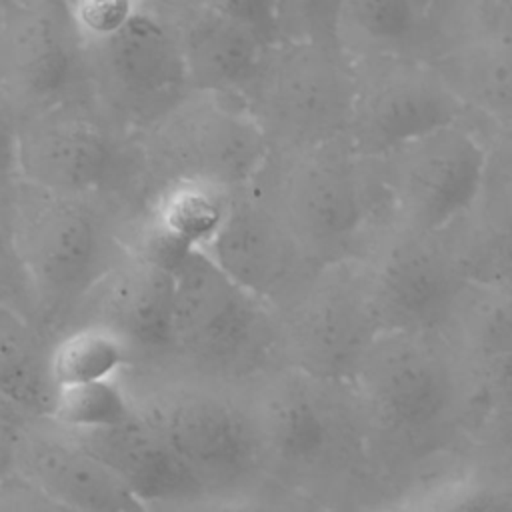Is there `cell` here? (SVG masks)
I'll return each mask as SVG.
<instances>
[{"label": "cell", "instance_id": "2e32d148", "mask_svg": "<svg viewBox=\"0 0 512 512\" xmlns=\"http://www.w3.org/2000/svg\"><path fill=\"white\" fill-rule=\"evenodd\" d=\"M148 510L208 492L206 482L138 414L112 428L72 432Z\"/></svg>", "mask_w": 512, "mask_h": 512}, {"label": "cell", "instance_id": "4dcf8cb0", "mask_svg": "<svg viewBox=\"0 0 512 512\" xmlns=\"http://www.w3.org/2000/svg\"><path fill=\"white\" fill-rule=\"evenodd\" d=\"M2 512H76L38 484L10 470L0 478Z\"/></svg>", "mask_w": 512, "mask_h": 512}, {"label": "cell", "instance_id": "d6a6232c", "mask_svg": "<svg viewBox=\"0 0 512 512\" xmlns=\"http://www.w3.org/2000/svg\"><path fill=\"white\" fill-rule=\"evenodd\" d=\"M168 508H170L168 512H266L260 504L240 500V498L210 496L208 492L196 498L170 504Z\"/></svg>", "mask_w": 512, "mask_h": 512}, {"label": "cell", "instance_id": "ba28073f", "mask_svg": "<svg viewBox=\"0 0 512 512\" xmlns=\"http://www.w3.org/2000/svg\"><path fill=\"white\" fill-rule=\"evenodd\" d=\"M352 100L346 144L376 158L440 126L470 118L430 60L400 56L350 58Z\"/></svg>", "mask_w": 512, "mask_h": 512}, {"label": "cell", "instance_id": "9c48e42d", "mask_svg": "<svg viewBox=\"0 0 512 512\" xmlns=\"http://www.w3.org/2000/svg\"><path fill=\"white\" fill-rule=\"evenodd\" d=\"M0 88L18 120L88 96L84 42L68 0L0 4Z\"/></svg>", "mask_w": 512, "mask_h": 512}, {"label": "cell", "instance_id": "e0dca14e", "mask_svg": "<svg viewBox=\"0 0 512 512\" xmlns=\"http://www.w3.org/2000/svg\"><path fill=\"white\" fill-rule=\"evenodd\" d=\"M398 236L380 252L368 286L376 322L384 328L418 330L446 306L454 276L444 254L420 234L398 226Z\"/></svg>", "mask_w": 512, "mask_h": 512}, {"label": "cell", "instance_id": "7a4b0ae2", "mask_svg": "<svg viewBox=\"0 0 512 512\" xmlns=\"http://www.w3.org/2000/svg\"><path fill=\"white\" fill-rule=\"evenodd\" d=\"M498 136L506 134L464 118L364 158L384 214L420 234H440L472 214L484 196Z\"/></svg>", "mask_w": 512, "mask_h": 512}, {"label": "cell", "instance_id": "484cf974", "mask_svg": "<svg viewBox=\"0 0 512 512\" xmlns=\"http://www.w3.org/2000/svg\"><path fill=\"white\" fill-rule=\"evenodd\" d=\"M498 504L500 494L494 484L466 474L426 486L386 512H496Z\"/></svg>", "mask_w": 512, "mask_h": 512}, {"label": "cell", "instance_id": "4fadbf2b", "mask_svg": "<svg viewBox=\"0 0 512 512\" xmlns=\"http://www.w3.org/2000/svg\"><path fill=\"white\" fill-rule=\"evenodd\" d=\"M12 470L76 512H148L66 428L50 418L8 432Z\"/></svg>", "mask_w": 512, "mask_h": 512}, {"label": "cell", "instance_id": "1f68e13d", "mask_svg": "<svg viewBox=\"0 0 512 512\" xmlns=\"http://www.w3.org/2000/svg\"><path fill=\"white\" fill-rule=\"evenodd\" d=\"M16 124L18 116L0 88V184L16 176Z\"/></svg>", "mask_w": 512, "mask_h": 512}, {"label": "cell", "instance_id": "d4e9b609", "mask_svg": "<svg viewBox=\"0 0 512 512\" xmlns=\"http://www.w3.org/2000/svg\"><path fill=\"white\" fill-rule=\"evenodd\" d=\"M134 414V402L118 378H112L56 386L48 418L66 430L86 432L118 426Z\"/></svg>", "mask_w": 512, "mask_h": 512}, {"label": "cell", "instance_id": "8fae6325", "mask_svg": "<svg viewBox=\"0 0 512 512\" xmlns=\"http://www.w3.org/2000/svg\"><path fill=\"white\" fill-rule=\"evenodd\" d=\"M138 414L206 486L246 474L262 450L252 418L220 392L170 388L156 394Z\"/></svg>", "mask_w": 512, "mask_h": 512}, {"label": "cell", "instance_id": "d590c367", "mask_svg": "<svg viewBox=\"0 0 512 512\" xmlns=\"http://www.w3.org/2000/svg\"><path fill=\"white\" fill-rule=\"evenodd\" d=\"M0 512H2V510H0Z\"/></svg>", "mask_w": 512, "mask_h": 512}, {"label": "cell", "instance_id": "5b68a950", "mask_svg": "<svg viewBox=\"0 0 512 512\" xmlns=\"http://www.w3.org/2000/svg\"><path fill=\"white\" fill-rule=\"evenodd\" d=\"M238 98L270 152L340 140L352 100L350 58L330 44H268Z\"/></svg>", "mask_w": 512, "mask_h": 512}, {"label": "cell", "instance_id": "52a82bcc", "mask_svg": "<svg viewBox=\"0 0 512 512\" xmlns=\"http://www.w3.org/2000/svg\"><path fill=\"white\" fill-rule=\"evenodd\" d=\"M84 82L96 108L130 136L190 90L174 30L144 6L114 34L84 42Z\"/></svg>", "mask_w": 512, "mask_h": 512}, {"label": "cell", "instance_id": "ffe728a7", "mask_svg": "<svg viewBox=\"0 0 512 512\" xmlns=\"http://www.w3.org/2000/svg\"><path fill=\"white\" fill-rule=\"evenodd\" d=\"M166 22L176 34L190 90L238 96L268 46L240 22L214 12L180 14Z\"/></svg>", "mask_w": 512, "mask_h": 512}, {"label": "cell", "instance_id": "d6986e66", "mask_svg": "<svg viewBox=\"0 0 512 512\" xmlns=\"http://www.w3.org/2000/svg\"><path fill=\"white\" fill-rule=\"evenodd\" d=\"M338 44L348 58L432 60L442 50L436 0H340Z\"/></svg>", "mask_w": 512, "mask_h": 512}, {"label": "cell", "instance_id": "5bb4252c", "mask_svg": "<svg viewBox=\"0 0 512 512\" xmlns=\"http://www.w3.org/2000/svg\"><path fill=\"white\" fill-rule=\"evenodd\" d=\"M172 268L136 250L118 254L80 300L68 324L98 322L112 328L130 348H172Z\"/></svg>", "mask_w": 512, "mask_h": 512}, {"label": "cell", "instance_id": "6da1fadb", "mask_svg": "<svg viewBox=\"0 0 512 512\" xmlns=\"http://www.w3.org/2000/svg\"><path fill=\"white\" fill-rule=\"evenodd\" d=\"M8 226L36 316L54 338L118 256L104 200L56 194L14 178Z\"/></svg>", "mask_w": 512, "mask_h": 512}, {"label": "cell", "instance_id": "44dd1931", "mask_svg": "<svg viewBox=\"0 0 512 512\" xmlns=\"http://www.w3.org/2000/svg\"><path fill=\"white\" fill-rule=\"evenodd\" d=\"M232 192L212 182L186 178L158 184L138 250L168 266H174L186 252H206L224 226Z\"/></svg>", "mask_w": 512, "mask_h": 512}, {"label": "cell", "instance_id": "7c38bea8", "mask_svg": "<svg viewBox=\"0 0 512 512\" xmlns=\"http://www.w3.org/2000/svg\"><path fill=\"white\" fill-rule=\"evenodd\" d=\"M172 348L200 360H230L260 322V300L206 252H186L172 268Z\"/></svg>", "mask_w": 512, "mask_h": 512}, {"label": "cell", "instance_id": "9a60e30c", "mask_svg": "<svg viewBox=\"0 0 512 512\" xmlns=\"http://www.w3.org/2000/svg\"><path fill=\"white\" fill-rule=\"evenodd\" d=\"M206 254L258 300L282 292L306 256L254 182L232 192L224 226Z\"/></svg>", "mask_w": 512, "mask_h": 512}, {"label": "cell", "instance_id": "ac0fdd59", "mask_svg": "<svg viewBox=\"0 0 512 512\" xmlns=\"http://www.w3.org/2000/svg\"><path fill=\"white\" fill-rule=\"evenodd\" d=\"M52 334L26 308L0 306V426L48 418L54 382L50 376Z\"/></svg>", "mask_w": 512, "mask_h": 512}, {"label": "cell", "instance_id": "7402d4cb", "mask_svg": "<svg viewBox=\"0 0 512 512\" xmlns=\"http://www.w3.org/2000/svg\"><path fill=\"white\" fill-rule=\"evenodd\" d=\"M430 62L472 120L510 134L512 42H458Z\"/></svg>", "mask_w": 512, "mask_h": 512}, {"label": "cell", "instance_id": "836d02e7", "mask_svg": "<svg viewBox=\"0 0 512 512\" xmlns=\"http://www.w3.org/2000/svg\"><path fill=\"white\" fill-rule=\"evenodd\" d=\"M12 470V456H10V438L8 432L0 426V478Z\"/></svg>", "mask_w": 512, "mask_h": 512}, {"label": "cell", "instance_id": "277c9868", "mask_svg": "<svg viewBox=\"0 0 512 512\" xmlns=\"http://www.w3.org/2000/svg\"><path fill=\"white\" fill-rule=\"evenodd\" d=\"M144 178L204 180L228 190L254 182L270 146L234 94L188 90L132 134Z\"/></svg>", "mask_w": 512, "mask_h": 512}, {"label": "cell", "instance_id": "3957f363", "mask_svg": "<svg viewBox=\"0 0 512 512\" xmlns=\"http://www.w3.org/2000/svg\"><path fill=\"white\" fill-rule=\"evenodd\" d=\"M254 184L306 256L348 248L382 208L366 160L344 138L270 152Z\"/></svg>", "mask_w": 512, "mask_h": 512}, {"label": "cell", "instance_id": "f546056e", "mask_svg": "<svg viewBox=\"0 0 512 512\" xmlns=\"http://www.w3.org/2000/svg\"><path fill=\"white\" fill-rule=\"evenodd\" d=\"M12 180L0 184V306L2 304H16L20 308L30 310L36 316L26 280L22 276V270L18 266V260L14 256L12 242H10L8 192H10V182Z\"/></svg>", "mask_w": 512, "mask_h": 512}, {"label": "cell", "instance_id": "f1b7e54d", "mask_svg": "<svg viewBox=\"0 0 512 512\" xmlns=\"http://www.w3.org/2000/svg\"><path fill=\"white\" fill-rule=\"evenodd\" d=\"M74 24L84 42L120 30L142 6V0H68Z\"/></svg>", "mask_w": 512, "mask_h": 512}, {"label": "cell", "instance_id": "8992f818", "mask_svg": "<svg viewBox=\"0 0 512 512\" xmlns=\"http://www.w3.org/2000/svg\"><path fill=\"white\" fill-rule=\"evenodd\" d=\"M142 176L132 136L116 128L88 96L16 124V176L48 192L106 198Z\"/></svg>", "mask_w": 512, "mask_h": 512}, {"label": "cell", "instance_id": "83f0119b", "mask_svg": "<svg viewBox=\"0 0 512 512\" xmlns=\"http://www.w3.org/2000/svg\"><path fill=\"white\" fill-rule=\"evenodd\" d=\"M142 6L164 20L190 12H214L240 22L262 42L274 44L272 0H142Z\"/></svg>", "mask_w": 512, "mask_h": 512}, {"label": "cell", "instance_id": "30bf717a", "mask_svg": "<svg viewBox=\"0 0 512 512\" xmlns=\"http://www.w3.org/2000/svg\"><path fill=\"white\" fill-rule=\"evenodd\" d=\"M352 368L368 406L394 430H422L450 406V370L416 330L380 328Z\"/></svg>", "mask_w": 512, "mask_h": 512}, {"label": "cell", "instance_id": "e575fe53", "mask_svg": "<svg viewBox=\"0 0 512 512\" xmlns=\"http://www.w3.org/2000/svg\"><path fill=\"white\" fill-rule=\"evenodd\" d=\"M2 2H6V0H0V4H2Z\"/></svg>", "mask_w": 512, "mask_h": 512}, {"label": "cell", "instance_id": "603a6c76", "mask_svg": "<svg viewBox=\"0 0 512 512\" xmlns=\"http://www.w3.org/2000/svg\"><path fill=\"white\" fill-rule=\"evenodd\" d=\"M252 424L260 448L290 464L316 462L334 430L328 402L306 380H282L270 388Z\"/></svg>", "mask_w": 512, "mask_h": 512}, {"label": "cell", "instance_id": "cb8c5ba5", "mask_svg": "<svg viewBox=\"0 0 512 512\" xmlns=\"http://www.w3.org/2000/svg\"><path fill=\"white\" fill-rule=\"evenodd\" d=\"M132 348L112 328L74 322L54 334L50 376L54 386L112 380L130 364Z\"/></svg>", "mask_w": 512, "mask_h": 512}, {"label": "cell", "instance_id": "4316f807", "mask_svg": "<svg viewBox=\"0 0 512 512\" xmlns=\"http://www.w3.org/2000/svg\"><path fill=\"white\" fill-rule=\"evenodd\" d=\"M340 0H272L274 42L338 44Z\"/></svg>", "mask_w": 512, "mask_h": 512}]
</instances>
